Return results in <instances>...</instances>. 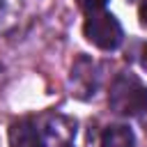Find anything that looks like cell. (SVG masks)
<instances>
[{"instance_id": "obj_3", "label": "cell", "mask_w": 147, "mask_h": 147, "mask_svg": "<svg viewBox=\"0 0 147 147\" xmlns=\"http://www.w3.org/2000/svg\"><path fill=\"white\" fill-rule=\"evenodd\" d=\"M41 147H71L76 122L64 115H46L41 122Z\"/></svg>"}, {"instance_id": "obj_4", "label": "cell", "mask_w": 147, "mask_h": 147, "mask_svg": "<svg viewBox=\"0 0 147 147\" xmlns=\"http://www.w3.org/2000/svg\"><path fill=\"white\" fill-rule=\"evenodd\" d=\"M9 147H41V133L34 119L23 117L9 126Z\"/></svg>"}, {"instance_id": "obj_9", "label": "cell", "mask_w": 147, "mask_h": 147, "mask_svg": "<svg viewBox=\"0 0 147 147\" xmlns=\"http://www.w3.org/2000/svg\"><path fill=\"white\" fill-rule=\"evenodd\" d=\"M142 67L147 69V46H145V51H142Z\"/></svg>"}, {"instance_id": "obj_8", "label": "cell", "mask_w": 147, "mask_h": 147, "mask_svg": "<svg viewBox=\"0 0 147 147\" xmlns=\"http://www.w3.org/2000/svg\"><path fill=\"white\" fill-rule=\"evenodd\" d=\"M138 16H140V23L147 28V0H142V5H140V9H138Z\"/></svg>"}, {"instance_id": "obj_6", "label": "cell", "mask_w": 147, "mask_h": 147, "mask_svg": "<svg viewBox=\"0 0 147 147\" xmlns=\"http://www.w3.org/2000/svg\"><path fill=\"white\" fill-rule=\"evenodd\" d=\"M101 147H133V131L124 124H113L103 131Z\"/></svg>"}, {"instance_id": "obj_2", "label": "cell", "mask_w": 147, "mask_h": 147, "mask_svg": "<svg viewBox=\"0 0 147 147\" xmlns=\"http://www.w3.org/2000/svg\"><path fill=\"white\" fill-rule=\"evenodd\" d=\"M83 32H85V39L90 44H94L96 48H101V51H115L124 39L119 21L108 11L90 14V18L83 25Z\"/></svg>"}, {"instance_id": "obj_5", "label": "cell", "mask_w": 147, "mask_h": 147, "mask_svg": "<svg viewBox=\"0 0 147 147\" xmlns=\"http://www.w3.org/2000/svg\"><path fill=\"white\" fill-rule=\"evenodd\" d=\"M92 76H94V64H92L87 57H78V62H76L74 69H71V83H74L76 90L80 87V83H85V87H83V99L90 96V94H94V92H92V90H94Z\"/></svg>"}, {"instance_id": "obj_1", "label": "cell", "mask_w": 147, "mask_h": 147, "mask_svg": "<svg viewBox=\"0 0 147 147\" xmlns=\"http://www.w3.org/2000/svg\"><path fill=\"white\" fill-rule=\"evenodd\" d=\"M108 103L117 115L140 117L147 110V87L136 74L124 71L113 80L108 92Z\"/></svg>"}, {"instance_id": "obj_7", "label": "cell", "mask_w": 147, "mask_h": 147, "mask_svg": "<svg viewBox=\"0 0 147 147\" xmlns=\"http://www.w3.org/2000/svg\"><path fill=\"white\" fill-rule=\"evenodd\" d=\"M76 2H78V7H80L83 11L94 14V11H101V9L106 7V2H108V0H76Z\"/></svg>"}]
</instances>
